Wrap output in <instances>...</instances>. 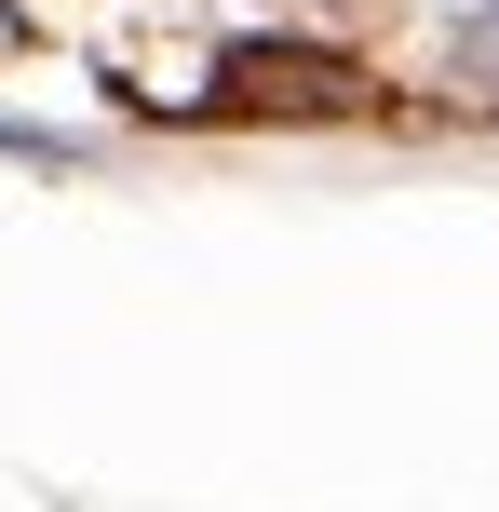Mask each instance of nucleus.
<instances>
[{
  "instance_id": "nucleus-1",
  "label": "nucleus",
  "mask_w": 499,
  "mask_h": 512,
  "mask_svg": "<svg viewBox=\"0 0 499 512\" xmlns=\"http://www.w3.org/2000/svg\"><path fill=\"white\" fill-rule=\"evenodd\" d=\"M338 54H297V41H230V54H216V95H230V108H324V95H338Z\"/></svg>"
},
{
  "instance_id": "nucleus-2",
  "label": "nucleus",
  "mask_w": 499,
  "mask_h": 512,
  "mask_svg": "<svg viewBox=\"0 0 499 512\" xmlns=\"http://www.w3.org/2000/svg\"><path fill=\"white\" fill-rule=\"evenodd\" d=\"M459 81H473V95H499V0L459 27Z\"/></svg>"
}]
</instances>
